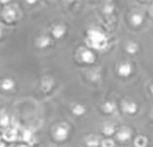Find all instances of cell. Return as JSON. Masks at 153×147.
<instances>
[{
  "label": "cell",
  "mask_w": 153,
  "mask_h": 147,
  "mask_svg": "<svg viewBox=\"0 0 153 147\" xmlns=\"http://www.w3.org/2000/svg\"><path fill=\"white\" fill-rule=\"evenodd\" d=\"M102 147H115V143L113 140L106 139L102 142Z\"/></svg>",
  "instance_id": "obj_19"
},
{
  "label": "cell",
  "mask_w": 153,
  "mask_h": 147,
  "mask_svg": "<svg viewBox=\"0 0 153 147\" xmlns=\"http://www.w3.org/2000/svg\"><path fill=\"white\" fill-rule=\"evenodd\" d=\"M50 43L51 39L48 36H40L37 41V44L39 48H46L50 45Z\"/></svg>",
  "instance_id": "obj_9"
},
{
  "label": "cell",
  "mask_w": 153,
  "mask_h": 147,
  "mask_svg": "<svg viewBox=\"0 0 153 147\" xmlns=\"http://www.w3.org/2000/svg\"><path fill=\"white\" fill-rule=\"evenodd\" d=\"M151 14L153 15V6H152V7H151Z\"/></svg>",
  "instance_id": "obj_25"
},
{
  "label": "cell",
  "mask_w": 153,
  "mask_h": 147,
  "mask_svg": "<svg viewBox=\"0 0 153 147\" xmlns=\"http://www.w3.org/2000/svg\"><path fill=\"white\" fill-rule=\"evenodd\" d=\"M150 90H151V92L153 93V85L151 86V87H150Z\"/></svg>",
  "instance_id": "obj_24"
},
{
  "label": "cell",
  "mask_w": 153,
  "mask_h": 147,
  "mask_svg": "<svg viewBox=\"0 0 153 147\" xmlns=\"http://www.w3.org/2000/svg\"><path fill=\"white\" fill-rule=\"evenodd\" d=\"M8 123V117L7 116H3L2 118H0V124L6 126Z\"/></svg>",
  "instance_id": "obj_20"
},
{
  "label": "cell",
  "mask_w": 153,
  "mask_h": 147,
  "mask_svg": "<svg viewBox=\"0 0 153 147\" xmlns=\"http://www.w3.org/2000/svg\"><path fill=\"white\" fill-rule=\"evenodd\" d=\"M1 36H2V30L0 28V38H1Z\"/></svg>",
  "instance_id": "obj_23"
},
{
  "label": "cell",
  "mask_w": 153,
  "mask_h": 147,
  "mask_svg": "<svg viewBox=\"0 0 153 147\" xmlns=\"http://www.w3.org/2000/svg\"><path fill=\"white\" fill-rule=\"evenodd\" d=\"M14 86H15V84H14V82L12 81L11 79H6L1 84L2 88L5 89V90H10V89H12L14 87Z\"/></svg>",
  "instance_id": "obj_14"
},
{
  "label": "cell",
  "mask_w": 153,
  "mask_h": 147,
  "mask_svg": "<svg viewBox=\"0 0 153 147\" xmlns=\"http://www.w3.org/2000/svg\"><path fill=\"white\" fill-rule=\"evenodd\" d=\"M17 9L14 6H7L3 11V18L7 22H13L17 18Z\"/></svg>",
  "instance_id": "obj_2"
},
{
  "label": "cell",
  "mask_w": 153,
  "mask_h": 147,
  "mask_svg": "<svg viewBox=\"0 0 153 147\" xmlns=\"http://www.w3.org/2000/svg\"><path fill=\"white\" fill-rule=\"evenodd\" d=\"M26 2L29 5H35L38 2V0H26Z\"/></svg>",
  "instance_id": "obj_21"
},
{
  "label": "cell",
  "mask_w": 153,
  "mask_h": 147,
  "mask_svg": "<svg viewBox=\"0 0 153 147\" xmlns=\"http://www.w3.org/2000/svg\"><path fill=\"white\" fill-rule=\"evenodd\" d=\"M105 134L106 135H112L116 131V128L113 124H105L104 129H103Z\"/></svg>",
  "instance_id": "obj_15"
},
{
  "label": "cell",
  "mask_w": 153,
  "mask_h": 147,
  "mask_svg": "<svg viewBox=\"0 0 153 147\" xmlns=\"http://www.w3.org/2000/svg\"><path fill=\"white\" fill-rule=\"evenodd\" d=\"M4 138L7 141H12L16 138V131L13 130H8L7 131L5 132Z\"/></svg>",
  "instance_id": "obj_16"
},
{
  "label": "cell",
  "mask_w": 153,
  "mask_h": 147,
  "mask_svg": "<svg viewBox=\"0 0 153 147\" xmlns=\"http://www.w3.org/2000/svg\"><path fill=\"white\" fill-rule=\"evenodd\" d=\"M73 111L75 115H82L85 112V108L82 105H75Z\"/></svg>",
  "instance_id": "obj_18"
},
{
  "label": "cell",
  "mask_w": 153,
  "mask_h": 147,
  "mask_svg": "<svg viewBox=\"0 0 153 147\" xmlns=\"http://www.w3.org/2000/svg\"><path fill=\"white\" fill-rule=\"evenodd\" d=\"M118 73L122 76H128L132 73V66L130 63H122L119 68H118Z\"/></svg>",
  "instance_id": "obj_6"
},
{
  "label": "cell",
  "mask_w": 153,
  "mask_h": 147,
  "mask_svg": "<svg viewBox=\"0 0 153 147\" xmlns=\"http://www.w3.org/2000/svg\"><path fill=\"white\" fill-rule=\"evenodd\" d=\"M86 143L88 146L90 147H95L99 144V138L95 136V135H91L87 138L86 140Z\"/></svg>",
  "instance_id": "obj_13"
},
{
  "label": "cell",
  "mask_w": 153,
  "mask_h": 147,
  "mask_svg": "<svg viewBox=\"0 0 153 147\" xmlns=\"http://www.w3.org/2000/svg\"><path fill=\"white\" fill-rule=\"evenodd\" d=\"M116 104L112 101H108L106 103L104 104L103 106V110L106 112V113H113L116 110Z\"/></svg>",
  "instance_id": "obj_11"
},
{
  "label": "cell",
  "mask_w": 153,
  "mask_h": 147,
  "mask_svg": "<svg viewBox=\"0 0 153 147\" xmlns=\"http://www.w3.org/2000/svg\"><path fill=\"white\" fill-rule=\"evenodd\" d=\"M137 50H138V46L135 43H130L127 45V51L128 53H131V54L136 53Z\"/></svg>",
  "instance_id": "obj_17"
},
{
  "label": "cell",
  "mask_w": 153,
  "mask_h": 147,
  "mask_svg": "<svg viewBox=\"0 0 153 147\" xmlns=\"http://www.w3.org/2000/svg\"><path fill=\"white\" fill-rule=\"evenodd\" d=\"M11 1V0H0V3L1 4H7Z\"/></svg>",
  "instance_id": "obj_22"
},
{
  "label": "cell",
  "mask_w": 153,
  "mask_h": 147,
  "mask_svg": "<svg viewBox=\"0 0 153 147\" xmlns=\"http://www.w3.org/2000/svg\"><path fill=\"white\" fill-rule=\"evenodd\" d=\"M137 110V104L134 102H125L124 103V110L128 114H134Z\"/></svg>",
  "instance_id": "obj_8"
},
{
  "label": "cell",
  "mask_w": 153,
  "mask_h": 147,
  "mask_svg": "<svg viewBox=\"0 0 153 147\" xmlns=\"http://www.w3.org/2000/svg\"><path fill=\"white\" fill-rule=\"evenodd\" d=\"M87 43L93 49L102 51L107 47L108 39L99 30H90L87 32Z\"/></svg>",
  "instance_id": "obj_1"
},
{
  "label": "cell",
  "mask_w": 153,
  "mask_h": 147,
  "mask_svg": "<svg viewBox=\"0 0 153 147\" xmlns=\"http://www.w3.org/2000/svg\"><path fill=\"white\" fill-rule=\"evenodd\" d=\"M68 132H69V131H68L67 126H60L56 130V131H55V137L60 141H62L67 138Z\"/></svg>",
  "instance_id": "obj_4"
},
{
  "label": "cell",
  "mask_w": 153,
  "mask_h": 147,
  "mask_svg": "<svg viewBox=\"0 0 153 147\" xmlns=\"http://www.w3.org/2000/svg\"><path fill=\"white\" fill-rule=\"evenodd\" d=\"M81 57H82V60L86 63H92L94 62V59H95L94 53L89 50H83L81 53Z\"/></svg>",
  "instance_id": "obj_5"
},
{
  "label": "cell",
  "mask_w": 153,
  "mask_h": 147,
  "mask_svg": "<svg viewBox=\"0 0 153 147\" xmlns=\"http://www.w3.org/2000/svg\"><path fill=\"white\" fill-rule=\"evenodd\" d=\"M117 139L121 142H126V141H128L131 137V131L128 128H124L122 129L121 131H118L117 133Z\"/></svg>",
  "instance_id": "obj_7"
},
{
  "label": "cell",
  "mask_w": 153,
  "mask_h": 147,
  "mask_svg": "<svg viewBox=\"0 0 153 147\" xmlns=\"http://www.w3.org/2000/svg\"><path fill=\"white\" fill-rule=\"evenodd\" d=\"M19 147H26V146H25V145H19Z\"/></svg>",
  "instance_id": "obj_26"
},
{
  "label": "cell",
  "mask_w": 153,
  "mask_h": 147,
  "mask_svg": "<svg viewBox=\"0 0 153 147\" xmlns=\"http://www.w3.org/2000/svg\"><path fill=\"white\" fill-rule=\"evenodd\" d=\"M52 32V35L55 37V38H57V39H61L64 36V34L66 33V28L62 25V24H59V25H56V26H54L53 27V29L51 31Z\"/></svg>",
  "instance_id": "obj_3"
},
{
  "label": "cell",
  "mask_w": 153,
  "mask_h": 147,
  "mask_svg": "<svg viewBox=\"0 0 153 147\" xmlns=\"http://www.w3.org/2000/svg\"><path fill=\"white\" fill-rule=\"evenodd\" d=\"M134 144L136 147H146L148 144V139L142 135L137 136L134 141Z\"/></svg>",
  "instance_id": "obj_10"
},
{
  "label": "cell",
  "mask_w": 153,
  "mask_h": 147,
  "mask_svg": "<svg viewBox=\"0 0 153 147\" xmlns=\"http://www.w3.org/2000/svg\"><path fill=\"white\" fill-rule=\"evenodd\" d=\"M131 22L135 26H140L143 22V16L140 13H135L131 17Z\"/></svg>",
  "instance_id": "obj_12"
}]
</instances>
